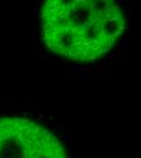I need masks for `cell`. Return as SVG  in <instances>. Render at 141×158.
<instances>
[{"label": "cell", "instance_id": "obj_2", "mask_svg": "<svg viewBox=\"0 0 141 158\" xmlns=\"http://www.w3.org/2000/svg\"><path fill=\"white\" fill-rule=\"evenodd\" d=\"M0 158H68L56 135L27 118L0 117Z\"/></svg>", "mask_w": 141, "mask_h": 158}, {"label": "cell", "instance_id": "obj_1", "mask_svg": "<svg viewBox=\"0 0 141 158\" xmlns=\"http://www.w3.org/2000/svg\"><path fill=\"white\" fill-rule=\"evenodd\" d=\"M125 28L119 6L110 0H49L42 8L46 47L69 61H95L108 52Z\"/></svg>", "mask_w": 141, "mask_h": 158}]
</instances>
